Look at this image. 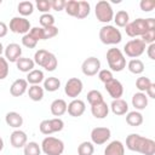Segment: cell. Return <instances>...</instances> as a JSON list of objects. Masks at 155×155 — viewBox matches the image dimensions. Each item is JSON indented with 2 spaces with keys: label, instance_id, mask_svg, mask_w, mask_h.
<instances>
[{
  "label": "cell",
  "instance_id": "cell-26",
  "mask_svg": "<svg viewBox=\"0 0 155 155\" xmlns=\"http://www.w3.org/2000/svg\"><path fill=\"white\" fill-rule=\"evenodd\" d=\"M126 122L132 127L140 126L143 124V115L139 111H136V110L134 111H130L126 115Z\"/></svg>",
  "mask_w": 155,
  "mask_h": 155
},
{
  "label": "cell",
  "instance_id": "cell-4",
  "mask_svg": "<svg viewBox=\"0 0 155 155\" xmlns=\"http://www.w3.org/2000/svg\"><path fill=\"white\" fill-rule=\"evenodd\" d=\"M99 40L104 45H117L122 40L121 31L114 25H103L99 30Z\"/></svg>",
  "mask_w": 155,
  "mask_h": 155
},
{
  "label": "cell",
  "instance_id": "cell-44",
  "mask_svg": "<svg viewBox=\"0 0 155 155\" xmlns=\"http://www.w3.org/2000/svg\"><path fill=\"white\" fill-rule=\"evenodd\" d=\"M36 7L42 13H48L51 10V1L48 0H36Z\"/></svg>",
  "mask_w": 155,
  "mask_h": 155
},
{
  "label": "cell",
  "instance_id": "cell-6",
  "mask_svg": "<svg viewBox=\"0 0 155 155\" xmlns=\"http://www.w3.org/2000/svg\"><path fill=\"white\" fill-rule=\"evenodd\" d=\"M96 17L99 22L102 23H109L110 21H113L114 18V11L113 7L110 6V4L108 1H98L96 4V10H94Z\"/></svg>",
  "mask_w": 155,
  "mask_h": 155
},
{
  "label": "cell",
  "instance_id": "cell-54",
  "mask_svg": "<svg viewBox=\"0 0 155 155\" xmlns=\"http://www.w3.org/2000/svg\"><path fill=\"white\" fill-rule=\"evenodd\" d=\"M4 52V46H2V44L0 42V56H1V53Z\"/></svg>",
  "mask_w": 155,
  "mask_h": 155
},
{
  "label": "cell",
  "instance_id": "cell-43",
  "mask_svg": "<svg viewBox=\"0 0 155 155\" xmlns=\"http://www.w3.org/2000/svg\"><path fill=\"white\" fill-rule=\"evenodd\" d=\"M140 40L147 45V44H154L155 41V29H150L148 31H145L142 36H140Z\"/></svg>",
  "mask_w": 155,
  "mask_h": 155
},
{
  "label": "cell",
  "instance_id": "cell-23",
  "mask_svg": "<svg viewBox=\"0 0 155 155\" xmlns=\"http://www.w3.org/2000/svg\"><path fill=\"white\" fill-rule=\"evenodd\" d=\"M67 107H68L67 102H65L64 99L58 98V99H54V101L51 103L50 109H51L52 115H54V116H62V115L67 111Z\"/></svg>",
  "mask_w": 155,
  "mask_h": 155
},
{
  "label": "cell",
  "instance_id": "cell-50",
  "mask_svg": "<svg viewBox=\"0 0 155 155\" xmlns=\"http://www.w3.org/2000/svg\"><path fill=\"white\" fill-rule=\"evenodd\" d=\"M147 53L150 59H155V44H150L147 48Z\"/></svg>",
  "mask_w": 155,
  "mask_h": 155
},
{
  "label": "cell",
  "instance_id": "cell-38",
  "mask_svg": "<svg viewBox=\"0 0 155 155\" xmlns=\"http://www.w3.org/2000/svg\"><path fill=\"white\" fill-rule=\"evenodd\" d=\"M39 22L41 24V28H48L54 25V17L51 13H42L39 18Z\"/></svg>",
  "mask_w": 155,
  "mask_h": 155
},
{
  "label": "cell",
  "instance_id": "cell-5",
  "mask_svg": "<svg viewBox=\"0 0 155 155\" xmlns=\"http://www.w3.org/2000/svg\"><path fill=\"white\" fill-rule=\"evenodd\" d=\"M41 150L46 155H62L64 151V143L56 137L47 136L41 142Z\"/></svg>",
  "mask_w": 155,
  "mask_h": 155
},
{
  "label": "cell",
  "instance_id": "cell-32",
  "mask_svg": "<svg viewBox=\"0 0 155 155\" xmlns=\"http://www.w3.org/2000/svg\"><path fill=\"white\" fill-rule=\"evenodd\" d=\"M24 155H40L41 154V148L36 142H29L23 147Z\"/></svg>",
  "mask_w": 155,
  "mask_h": 155
},
{
  "label": "cell",
  "instance_id": "cell-51",
  "mask_svg": "<svg viewBox=\"0 0 155 155\" xmlns=\"http://www.w3.org/2000/svg\"><path fill=\"white\" fill-rule=\"evenodd\" d=\"M7 31H8V27L6 25V23H4V22L0 21V38L6 36Z\"/></svg>",
  "mask_w": 155,
  "mask_h": 155
},
{
  "label": "cell",
  "instance_id": "cell-40",
  "mask_svg": "<svg viewBox=\"0 0 155 155\" xmlns=\"http://www.w3.org/2000/svg\"><path fill=\"white\" fill-rule=\"evenodd\" d=\"M150 85H151V80L147 76H139L136 80V87L139 90V92H145Z\"/></svg>",
  "mask_w": 155,
  "mask_h": 155
},
{
  "label": "cell",
  "instance_id": "cell-33",
  "mask_svg": "<svg viewBox=\"0 0 155 155\" xmlns=\"http://www.w3.org/2000/svg\"><path fill=\"white\" fill-rule=\"evenodd\" d=\"M64 11L67 12V15H69L71 17H76L78 11H79V1H76V0H68V1H65Z\"/></svg>",
  "mask_w": 155,
  "mask_h": 155
},
{
  "label": "cell",
  "instance_id": "cell-3",
  "mask_svg": "<svg viewBox=\"0 0 155 155\" xmlns=\"http://www.w3.org/2000/svg\"><path fill=\"white\" fill-rule=\"evenodd\" d=\"M107 62L113 71H122L126 68V58L120 48L113 47L107 51Z\"/></svg>",
  "mask_w": 155,
  "mask_h": 155
},
{
  "label": "cell",
  "instance_id": "cell-11",
  "mask_svg": "<svg viewBox=\"0 0 155 155\" xmlns=\"http://www.w3.org/2000/svg\"><path fill=\"white\" fill-rule=\"evenodd\" d=\"M82 88H84V85L79 78H70L64 86V92L68 97L75 99L82 92Z\"/></svg>",
  "mask_w": 155,
  "mask_h": 155
},
{
  "label": "cell",
  "instance_id": "cell-25",
  "mask_svg": "<svg viewBox=\"0 0 155 155\" xmlns=\"http://www.w3.org/2000/svg\"><path fill=\"white\" fill-rule=\"evenodd\" d=\"M44 73L42 70H39V69H33L31 71L28 73L27 75V82L28 84H31V85H39L40 82L44 81Z\"/></svg>",
  "mask_w": 155,
  "mask_h": 155
},
{
  "label": "cell",
  "instance_id": "cell-41",
  "mask_svg": "<svg viewBox=\"0 0 155 155\" xmlns=\"http://www.w3.org/2000/svg\"><path fill=\"white\" fill-rule=\"evenodd\" d=\"M8 75V62L0 56V80L6 79Z\"/></svg>",
  "mask_w": 155,
  "mask_h": 155
},
{
  "label": "cell",
  "instance_id": "cell-19",
  "mask_svg": "<svg viewBox=\"0 0 155 155\" xmlns=\"http://www.w3.org/2000/svg\"><path fill=\"white\" fill-rule=\"evenodd\" d=\"M91 113L92 115L96 117V119H104L108 116L109 114V107L108 104L103 101L98 104H94V105H91Z\"/></svg>",
  "mask_w": 155,
  "mask_h": 155
},
{
  "label": "cell",
  "instance_id": "cell-47",
  "mask_svg": "<svg viewBox=\"0 0 155 155\" xmlns=\"http://www.w3.org/2000/svg\"><path fill=\"white\" fill-rule=\"evenodd\" d=\"M29 34L36 40H44V29L41 27H34V28H30L29 30Z\"/></svg>",
  "mask_w": 155,
  "mask_h": 155
},
{
  "label": "cell",
  "instance_id": "cell-17",
  "mask_svg": "<svg viewBox=\"0 0 155 155\" xmlns=\"http://www.w3.org/2000/svg\"><path fill=\"white\" fill-rule=\"evenodd\" d=\"M27 140H28V137L25 134V132L21 131V130H16L11 133L10 136V142H11V145L13 148H23L25 144H27Z\"/></svg>",
  "mask_w": 155,
  "mask_h": 155
},
{
  "label": "cell",
  "instance_id": "cell-20",
  "mask_svg": "<svg viewBox=\"0 0 155 155\" xmlns=\"http://www.w3.org/2000/svg\"><path fill=\"white\" fill-rule=\"evenodd\" d=\"M110 109L115 115H125L128 111V104L126 101L119 98V99H113L110 104Z\"/></svg>",
  "mask_w": 155,
  "mask_h": 155
},
{
  "label": "cell",
  "instance_id": "cell-52",
  "mask_svg": "<svg viewBox=\"0 0 155 155\" xmlns=\"http://www.w3.org/2000/svg\"><path fill=\"white\" fill-rule=\"evenodd\" d=\"M145 93L148 94V97H150V98H155V84L151 82V85L147 88Z\"/></svg>",
  "mask_w": 155,
  "mask_h": 155
},
{
  "label": "cell",
  "instance_id": "cell-45",
  "mask_svg": "<svg viewBox=\"0 0 155 155\" xmlns=\"http://www.w3.org/2000/svg\"><path fill=\"white\" fill-rule=\"evenodd\" d=\"M98 78H99V80H101L102 82H104V84L108 82V81H110L111 79H114L111 70H108V69H102V70H99V71H98Z\"/></svg>",
  "mask_w": 155,
  "mask_h": 155
},
{
  "label": "cell",
  "instance_id": "cell-53",
  "mask_svg": "<svg viewBox=\"0 0 155 155\" xmlns=\"http://www.w3.org/2000/svg\"><path fill=\"white\" fill-rule=\"evenodd\" d=\"M2 148H4V142H2V139H1V137H0V151L2 150Z\"/></svg>",
  "mask_w": 155,
  "mask_h": 155
},
{
  "label": "cell",
  "instance_id": "cell-30",
  "mask_svg": "<svg viewBox=\"0 0 155 155\" xmlns=\"http://www.w3.org/2000/svg\"><path fill=\"white\" fill-rule=\"evenodd\" d=\"M61 87V81L56 76H50L44 80V88L48 92H54Z\"/></svg>",
  "mask_w": 155,
  "mask_h": 155
},
{
  "label": "cell",
  "instance_id": "cell-36",
  "mask_svg": "<svg viewBox=\"0 0 155 155\" xmlns=\"http://www.w3.org/2000/svg\"><path fill=\"white\" fill-rule=\"evenodd\" d=\"M90 10H91V6L87 1H79V11H78L76 18L79 19L86 18L90 15Z\"/></svg>",
  "mask_w": 155,
  "mask_h": 155
},
{
  "label": "cell",
  "instance_id": "cell-49",
  "mask_svg": "<svg viewBox=\"0 0 155 155\" xmlns=\"http://www.w3.org/2000/svg\"><path fill=\"white\" fill-rule=\"evenodd\" d=\"M65 0H52L51 1V8L54 11H62L64 10Z\"/></svg>",
  "mask_w": 155,
  "mask_h": 155
},
{
  "label": "cell",
  "instance_id": "cell-48",
  "mask_svg": "<svg viewBox=\"0 0 155 155\" xmlns=\"http://www.w3.org/2000/svg\"><path fill=\"white\" fill-rule=\"evenodd\" d=\"M44 29V40L52 39L58 34V28L57 27H48V28H42Z\"/></svg>",
  "mask_w": 155,
  "mask_h": 155
},
{
  "label": "cell",
  "instance_id": "cell-29",
  "mask_svg": "<svg viewBox=\"0 0 155 155\" xmlns=\"http://www.w3.org/2000/svg\"><path fill=\"white\" fill-rule=\"evenodd\" d=\"M127 68H128V70H130L132 74L139 75V74H142V73L144 71V63H143L140 59H138V58H133V59H131V61L128 62Z\"/></svg>",
  "mask_w": 155,
  "mask_h": 155
},
{
  "label": "cell",
  "instance_id": "cell-37",
  "mask_svg": "<svg viewBox=\"0 0 155 155\" xmlns=\"http://www.w3.org/2000/svg\"><path fill=\"white\" fill-rule=\"evenodd\" d=\"M87 102L91 104V105H94V104H98L101 102H103V96L99 91L97 90H91L88 93H87Z\"/></svg>",
  "mask_w": 155,
  "mask_h": 155
},
{
  "label": "cell",
  "instance_id": "cell-34",
  "mask_svg": "<svg viewBox=\"0 0 155 155\" xmlns=\"http://www.w3.org/2000/svg\"><path fill=\"white\" fill-rule=\"evenodd\" d=\"M93 151H94V147H93V143L91 142H82L78 147L79 155H93Z\"/></svg>",
  "mask_w": 155,
  "mask_h": 155
},
{
  "label": "cell",
  "instance_id": "cell-18",
  "mask_svg": "<svg viewBox=\"0 0 155 155\" xmlns=\"http://www.w3.org/2000/svg\"><path fill=\"white\" fill-rule=\"evenodd\" d=\"M104 155H125V145L120 140H113L104 149Z\"/></svg>",
  "mask_w": 155,
  "mask_h": 155
},
{
  "label": "cell",
  "instance_id": "cell-31",
  "mask_svg": "<svg viewBox=\"0 0 155 155\" xmlns=\"http://www.w3.org/2000/svg\"><path fill=\"white\" fill-rule=\"evenodd\" d=\"M17 11H18L22 16H24V17H25V16H29V15H31L33 11H34V5H33V2H30V1H22V2L18 4Z\"/></svg>",
  "mask_w": 155,
  "mask_h": 155
},
{
  "label": "cell",
  "instance_id": "cell-35",
  "mask_svg": "<svg viewBox=\"0 0 155 155\" xmlns=\"http://www.w3.org/2000/svg\"><path fill=\"white\" fill-rule=\"evenodd\" d=\"M57 64H58V61H57L56 56L50 52L45 63H44V65H42V68H45V70H47V71H53L57 68Z\"/></svg>",
  "mask_w": 155,
  "mask_h": 155
},
{
  "label": "cell",
  "instance_id": "cell-27",
  "mask_svg": "<svg viewBox=\"0 0 155 155\" xmlns=\"http://www.w3.org/2000/svg\"><path fill=\"white\" fill-rule=\"evenodd\" d=\"M28 96L34 102H40L44 98V88L39 85H31L28 88Z\"/></svg>",
  "mask_w": 155,
  "mask_h": 155
},
{
  "label": "cell",
  "instance_id": "cell-21",
  "mask_svg": "<svg viewBox=\"0 0 155 155\" xmlns=\"http://www.w3.org/2000/svg\"><path fill=\"white\" fill-rule=\"evenodd\" d=\"M5 121L10 127H13V128H18L23 125V117L17 111H8L5 116Z\"/></svg>",
  "mask_w": 155,
  "mask_h": 155
},
{
  "label": "cell",
  "instance_id": "cell-13",
  "mask_svg": "<svg viewBox=\"0 0 155 155\" xmlns=\"http://www.w3.org/2000/svg\"><path fill=\"white\" fill-rule=\"evenodd\" d=\"M104 87L107 90V92L109 93V96L113 99H119L120 97H122L124 94V86L122 84L116 80V79H111L110 81L104 84Z\"/></svg>",
  "mask_w": 155,
  "mask_h": 155
},
{
  "label": "cell",
  "instance_id": "cell-22",
  "mask_svg": "<svg viewBox=\"0 0 155 155\" xmlns=\"http://www.w3.org/2000/svg\"><path fill=\"white\" fill-rule=\"evenodd\" d=\"M132 105L136 110H143L148 105V97L144 92H137L132 96Z\"/></svg>",
  "mask_w": 155,
  "mask_h": 155
},
{
  "label": "cell",
  "instance_id": "cell-7",
  "mask_svg": "<svg viewBox=\"0 0 155 155\" xmlns=\"http://www.w3.org/2000/svg\"><path fill=\"white\" fill-rule=\"evenodd\" d=\"M145 51V44L140 39H132L127 41L124 46V52L131 58H137L142 56Z\"/></svg>",
  "mask_w": 155,
  "mask_h": 155
},
{
  "label": "cell",
  "instance_id": "cell-2",
  "mask_svg": "<svg viewBox=\"0 0 155 155\" xmlns=\"http://www.w3.org/2000/svg\"><path fill=\"white\" fill-rule=\"evenodd\" d=\"M150 29H155V19L154 18H137L125 27L126 34L131 38L142 36L145 31H148Z\"/></svg>",
  "mask_w": 155,
  "mask_h": 155
},
{
  "label": "cell",
  "instance_id": "cell-10",
  "mask_svg": "<svg viewBox=\"0 0 155 155\" xmlns=\"http://www.w3.org/2000/svg\"><path fill=\"white\" fill-rule=\"evenodd\" d=\"M82 74L86 76H94L101 70V62L97 57H88L82 62Z\"/></svg>",
  "mask_w": 155,
  "mask_h": 155
},
{
  "label": "cell",
  "instance_id": "cell-9",
  "mask_svg": "<svg viewBox=\"0 0 155 155\" xmlns=\"http://www.w3.org/2000/svg\"><path fill=\"white\" fill-rule=\"evenodd\" d=\"M10 30L16 34H28L30 30V22L25 17H13L10 21Z\"/></svg>",
  "mask_w": 155,
  "mask_h": 155
},
{
  "label": "cell",
  "instance_id": "cell-15",
  "mask_svg": "<svg viewBox=\"0 0 155 155\" xmlns=\"http://www.w3.org/2000/svg\"><path fill=\"white\" fill-rule=\"evenodd\" d=\"M85 109H86V105H85V102L81 101V99H73L68 107H67V111L70 116L73 117H79L81 116L84 113H85Z\"/></svg>",
  "mask_w": 155,
  "mask_h": 155
},
{
  "label": "cell",
  "instance_id": "cell-14",
  "mask_svg": "<svg viewBox=\"0 0 155 155\" xmlns=\"http://www.w3.org/2000/svg\"><path fill=\"white\" fill-rule=\"evenodd\" d=\"M4 53H5V59L7 62H12V63H16L19 58H21V54H22V47L16 44V42H12V44H8L6 46V48L4 50Z\"/></svg>",
  "mask_w": 155,
  "mask_h": 155
},
{
  "label": "cell",
  "instance_id": "cell-42",
  "mask_svg": "<svg viewBox=\"0 0 155 155\" xmlns=\"http://www.w3.org/2000/svg\"><path fill=\"white\" fill-rule=\"evenodd\" d=\"M22 44H23V46H25L27 48H34V47L36 46L38 41L28 33V34L23 35V38H22Z\"/></svg>",
  "mask_w": 155,
  "mask_h": 155
},
{
  "label": "cell",
  "instance_id": "cell-12",
  "mask_svg": "<svg viewBox=\"0 0 155 155\" xmlns=\"http://www.w3.org/2000/svg\"><path fill=\"white\" fill-rule=\"evenodd\" d=\"M111 136V132L108 127H96L91 131V139L93 144L97 145H102L104 143H107V140H109Z\"/></svg>",
  "mask_w": 155,
  "mask_h": 155
},
{
  "label": "cell",
  "instance_id": "cell-28",
  "mask_svg": "<svg viewBox=\"0 0 155 155\" xmlns=\"http://www.w3.org/2000/svg\"><path fill=\"white\" fill-rule=\"evenodd\" d=\"M114 22L117 27L120 28H125L127 24H128V21H130V16L128 13L125 11V10H120L116 12V15H114Z\"/></svg>",
  "mask_w": 155,
  "mask_h": 155
},
{
  "label": "cell",
  "instance_id": "cell-55",
  "mask_svg": "<svg viewBox=\"0 0 155 155\" xmlns=\"http://www.w3.org/2000/svg\"><path fill=\"white\" fill-rule=\"evenodd\" d=\"M1 2H2V1H1V0H0V5H1Z\"/></svg>",
  "mask_w": 155,
  "mask_h": 155
},
{
  "label": "cell",
  "instance_id": "cell-46",
  "mask_svg": "<svg viewBox=\"0 0 155 155\" xmlns=\"http://www.w3.org/2000/svg\"><path fill=\"white\" fill-rule=\"evenodd\" d=\"M139 7L144 12H150L155 7V1L154 0H142L139 2Z\"/></svg>",
  "mask_w": 155,
  "mask_h": 155
},
{
  "label": "cell",
  "instance_id": "cell-8",
  "mask_svg": "<svg viewBox=\"0 0 155 155\" xmlns=\"http://www.w3.org/2000/svg\"><path fill=\"white\" fill-rule=\"evenodd\" d=\"M64 127V122L62 119L59 117H54V119H47V120H42L39 125L40 132L42 134H51L54 132H59L62 131Z\"/></svg>",
  "mask_w": 155,
  "mask_h": 155
},
{
  "label": "cell",
  "instance_id": "cell-16",
  "mask_svg": "<svg viewBox=\"0 0 155 155\" xmlns=\"http://www.w3.org/2000/svg\"><path fill=\"white\" fill-rule=\"evenodd\" d=\"M28 90V82L25 79H17L12 82L10 87V93L13 97H21L23 96Z\"/></svg>",
  "mask_w": 155,
  "mask_h": 155
},
{
  "label": "cell",
  "instance_id": "cell-39",
  "mask_svg": "<svg viewBox=\"0 0 155 155\" xmlns=\"http://www.w3.org/2000/svg\"><path fill=\"white\" fill-rule=\"evenodd\" d=\"M48 51H46V50H38L36 52H35V54H34V63L35 64H38V65H40V67H42L44 65V63H45V61H46V58H47V56H48Z\"/></svg>",
  "mask_w": 155,
  "mask_h": 155
},
{
  "label": "cell",
  "instance_id": "cell-1",
  "mask_svg": "<svg viewBox=\"0 0 155 155\" xmlns=\"http://www.w3.org/2000/svg\"><path fill=\"white\" fill-rule=\"evenodd\" d=\"M126 147L131 151L140 153L143 155L155 154V142L150 138H145L137 133H131L126 138Z\"/></svg>",
  "mask_w": 155,
  "mask_h": 155
},
{
  "label": "cell",
  "instance_id": "cell-24",
  "mask_svg": "<svg viewBox=\"0 0 155 155\" xmlns=\"http://www.w3.org/2000/svg\"><path fill=\"white\" fill-rule=\"evenodd\" d=\"M16 65H17V69L23 71V73H29L34 69V61L31 58H28V57H21L17 62H16Z\"/></svg>",
  "mask_w": 155,
  "mask_h": 155
}]
</instances>
